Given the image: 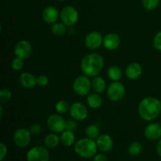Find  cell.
<instances>
[{"label":"cell","instance_id":"6da1fadb","mask_svg":"<svg viewBox=\"0 0 161 161\" xmlns=\"http://www.w3.org/2000/svg\"><path fill=\"white\" fill-rule=\"evenodd\" d=\"M105 65L104 58L98 53H91L85 55L80 63V68L84 75L95 77L100 74Z\"/></svg>","mask_w":161,"mask_h":161},{"label":"cell","instance_id":"7a4b0ae2","mask_svg":"<svg viewBox=\"0 0 161 161\" xmlns=\"http://www.w3.org/2000/svg\"><path fill=\"white\" fill-rule=\"evenodd\" d=\"M140 117L145 121L151 122L159 116L161 113V102L154 97H146L140 102L138 108Z\"/></svg>","mask_w":161,"mask_h":161},{"label":"cell","instance_id":"3957f363","mask_svg":"<svg viewBox=\"0 0 161 161\" xmlns=\"http://www.w3.org/2000/svg\"><path fill=\"white\" fill-rule=\"evenodd\" d=\"M97 142L95 140L89 138H83L75 143L74 150L79 156L84 159H91L97 154Z\"/></svg>","mask_w":161,"mask_h":161},{"label":"cell","instance_id":"277c9868","mask_svg":"<svg viewBox=\"0 0 161 161\" xmlns=\"http://www.w3.org/2000/svg\"><path fill=\"white\" fill-rule=\"evenodd\" d=\"M91 87V80L86 75H82L74 80L72 90L79 96H87Z\"/></svg>","mask_w":161,"mask_h":161},{"label":"cell","instance_id":"5b68a950","mask_svg":"<svg viewBox=\"0 0 161 161\" xmlns=\"http://www.w3.org/2000/svg\"><path fill=\"white\" fill-rule=\"evenodd\" d=\"M79 12L74 6H66L62 8L60 12V18L61 22L67 27H72L79 20Z\"/></svg>","mask_w":161,"mask_h":161},{"label":"cell","instance_id":"8992f818","mask_svg":"<svg viewBox=\"0 0 161 161\" xmlns=\"http://www.w3.org/2000/svg\"><path fill=\"white\" fill-rule=\"evenodd\" d=\"M125 86L119 81L113 82L107 88V96L108 99L113 102H117L122 100L125 95Z\"/></svg>","mask_w":161,"mask_h":161},{"label":"cell","instance_id":"52a82bcc","mask_svg":"<svg viewBox=\"0 0 161 161\" xmlns=\"http://www.w3.org/2000/svg\"><path fill=\"white\" fill-rule=\"evenodd\" d=\"M50 158L49 150L44 146H35L30 149L26 154L27 161H49Z\"/></svg>","mask_w":161,"mask_h":161},{"label":"cell","instance_id":"ba28073f","mask_svg":"<svg viewBox=\"0 0 161 161\" xmlns=\"http://www.w3.org/2000/svg\"><path fill=\"white\" fill-rule=\"evenodd\" d=\"M31 140V134L26 128H19L15 130L13 135L14 144L19 148H25L30 144Z\"/></svg>","mask_w":161,"mask_h":161},{"label":"cell","instance_id":"9c48e42d","mask_svg":"<svg viewBox=\"0 0 161 161\" xmlns=\"http://www.w3.org/2000/svg\"><path fill=\"white\" fill-rule=\"evenodd\" d=\"M32 50L33 49L31 42L28 40L23 39L17 42L14 47V54L17 58L26 60L31 56Z\"/></svg>","mask_w":161,"mask_h":161},{"label":"cell","instance_id":"30bf717a","mask_svg":"<svg viewBox=\"0 0 161 161\" xmlns=\"http://www.w3.org/2000/svg\"><path fill=\"white\" fill-rule=\"evenodd\" d=\"M47 124L49 130L53 133H61L65 130V120L59 113L50 115L47 119Z\"/></svg>","mask_w":161,"mask_h":161},{"label":"cell","instance_id":"8fae6325","mask_svg":"<svg viewBox=\"0 0 161 161\" xmlns=\"http://www.w3.org/2000/svg\"><path fill=\"white\" fill-rule=\"evenodd\" d=\"M104 37L98 31H91L88 33L84 39V43L86 48L91 50H96L103 45Z\"/></svg>","mask_w":161,"mask_h":161},{"label":"cell","instance_id":"7c38bea8","mask_svg":"<svg viewBox=\"0 0 161 161\" xmlns=\"http://www.w3.org/2000/svg\"><path fill=\"white\" fill-rule=\"evenodd\" d=\"M69 114L72 119L78 121H83L87 118L88 109L81 102H74L70 105Z\"/></svg>","mask_w":161,"mask_h":161},{"label":"cell","instance_id":"4fadbf2b","mask_svg":"<svg viewBox=\"0 0 161 161\" xmlns=\"http://www.w3.org/2000/svg\"><path fill=\"white\" fill-rule=\"evenodd\" d=\"M97 149L102 153H108L113 149L114 142L113 138L108 134H102L96 139Z\"/></svg>","mask_w":161,"mask_h":161},{"label":"cell","instance_id":"5bb4252c","mask_svg":"<svg viewBox=\"0 0 161 161\" xmlns=\"http://www.w3.org/2000/svg\"><path fill=\"white\" fill-rule=\"evenodd\" d=\"M121 43V39L116 33L111 32L104 36L103 46L107 50L113 51L119 48Z\"/></svg>","mask_w":161,"mask_h":161},{"label":"cell","instance_id":"9a60e30c","mask_svg":"<svg viewBox=\"0 0 161 161\" xmlns=\"http://www.w3.org/2000/svg\"><path fill=\"white\" fill-rule=\"evenodd\" d=\"M60 17V12L58 8L53 6H47L42 10V18L44 21L49 25H53L58 21Z\"/></svg>","mask_w":161,"mask_h":161},{"label":"cell","instance_id":"2e32d148","mask_svg":"<svg viewBox=\"0 0 161 161\" xmlns=\"http://www.w3.org/2000/svg\"><path fill=\"white\" fill-rule=\"evenodd\" d=\"M144 135L149 141H157L161 138V126L157 123H151L146 126Z\"/></svg>","mask_w":161,"mask_h":161},{"label":"cell","instance_id":"e0dca14e","mask_svg":"<svg viewBox=\"0 0 161 161\" xmlns=\"http://www.w3.org/2000/svg\"><path fill=\"white\" fill-rule=\"evenodd\" d=\"M126 76L131 80H136L142 74V67L137 62H132L127 66L125 69Z\"/></svg>","mask_w":161,"mask_h":161},{"label":"cell","instance_id":"ac0fdd59","mask_svg":"<svg viewBox=\"0 0 161 161\" xmlns=\"http://www.w3.org/2000/svg\"><path fill=\"white\" fill-rule=\"evenodd\" d=\"M20 84L25 89H31L37 85L36 78L30 72H23L18 78Z\"/></svg>","mask_w":161,"mask_h":161},{"label":"cell","instance_id":"d6986e66","mask_svg":"<svg viewBox=\"0 0 161 161\" xmlns=\"http://www.w3.org/2000/svg\"><path fill=\"white\" fill-rule=\"evenodd\" d=\"M86 104L90 108L97 109L102 105V98L97 93H90L86 96Z\"/></svg>","mask_w":161,"mask_h":161},{"label":"cell","instance_id":"ffe728a7","mask_svg":"<svg viewBox=\"0 0 161 161\" xmlns=\"http://www.w3.org/2000/svg\"><path fill=\"white\" fill-rule=\"evenodd\" d=\"M91 87L94 92L102 94L106 90V82L102 77L97 75L91 80Z\"/></svg>","mask_w":161,"mask_h":161},{"label":"cell","instance_id":"44dd1931","mask_svg":"<svg viewBox=\"0 0 161 161\" xmlns=\"http://www.w3.org/2000/svg\"><path fill=\"white\" fill-rule=\"evenodd\" d=\"M60 139H61V143L63 146H66V147H69V146L75 145V135L74 134V131L64 130V131L61 132Z\"/></svg>","mask_w":161,"mask_h":161},{"label":"cell","instance_id":"7402d4cb","mask_svg":"<svg viewBox=\"0 0 161 161\" xmlns=\"http://www.w3.org/2000/svg\"><path fill=\"white\" fill-rule=\"evenodd\" d=\"M60 142H61L60 137L57 135V133L53 132L48 134L44 138V145L48 149H54L58 147Z\"/></svg>","mask_w":161,"mask_h":161},{"label":"cell","instance_id":"603a6c76","mask_svg":"<svg viewBox=\"0 0 161 161\" xmlns=\"http://www.w3.org/2000/svg\"><path fill=\"white\" fill-rule=\"evenodd\" d=\"M107 75L112 81H119L123 76V72L119 66L112 65L107 70Z\"/></svg>","mask_w":161,"mask_h":161},{"label":"cell","instance_id":"cb8c5ba5","mask_svg":"<svg viewBox=\"0 0 161 161\" xmlns=\"http://www.w3.org/2000/svg\"><path fill=\"white\" fill-rule=\"evenodd\" d=\"M66 25H64L63 22H58L51 25V32L55 36H62L63 35L65 34L66 31H67V28H66Z\"/></svg>","mask_w":161,"mask_h":161},{"label":"cell","instance_id":"d4e9b609","mask_svg":"<svg viewBox=\"0 0 161 161\" xmlns=\"http://www.w3.org/2000/svg\"><path fill=\"white\" fill-rule=\"evenodd\" d=\"M85 135L87 138H91V139H97L99 135H100L99 127L95 124H91L85 130Z\"/></svg>","mask_w":161,"mask_h":161},{"label":"cell","instance_id":"484cf974","mask_svg":"<svg viewBox=\"0 0 161 161\" xmlns=\"http://www.w3.org/2000/svg\"><path fill=\"white\" fill-rule=\"evenodd\" d=\"M143 149V146L139 142H134L129 146L128 153L131 157H138L142 153Z\"/></svg>","mask_w":161,"mask_h":161},{"label":"cell","instance_id":"4316f807","mask_svg":"<svg viewBox=\"0 0 161 161\" xmlns=\"http://www.w3.org/2000/svg\"><path fill=\"white\" fill-rule=\"evenodd\" d=\"M70 105L65 100H60L55 104V110L59 114H64L69 111Z\"/></svg>","mask_w":161,"mask_h":161},{"label":"cell","instance_id":"83f0119b","mask_svg":"<svg viewBox=\"0 0 161 161\" xmlns=\"http://www.w3.org/2000/svg\"><path fill=\"white\" fill-rule=\"evenodd\" d=\"M142 6L146 10H153L158 6L160 0H142Z\"/></svg>","mask_w":161,"mask_h":161},{"label":"cell","instance_id":"f1b7e54d","mask_svg":"<svg viewBox=\"0 0 161 161\" xmlns=\"http://www.w3.org/2000/svg\"><path fill=\"white\" fill-rule=\"evenodd\" d=\"M13 94L9 90L3 88L0 91V102L2 103H7L11 100Z\"/></svg>","mask_w":161,"mask_h":161},{"label":"cell","instance_id":"f546056e","mask_svg":"<svg viewBox=\"0 0 161 161\" xmlns=\"http://www.w3.org/2000/svg\"><path fill=\"white\" fill-rule=\"evenodd\" d=\"M25 65V62H24V60L21 59L20 58H17L16 57L14 60L11 62V68L14 71L16 72H19V71L22 70V69L24 68Z\"/></svg>","mask_w":161,"mask_h":161},{"label":"cell","instance_id":"4dcf8cb0","mask_svg":"<svg viewBox=\"0 0 161 161\" xmlns=\"http://www.w3.org/2000/svg\"><path fill=\"white\" fill-rule=\"evenodd\" d=\"M37 85L40 87H45L49 84V79L47 75H40L36 78Z\"/></svg>","mask_w":161,"mask_h":161},{"label":"cell","instance_id":"1f68e13d","mask_svg":"<svg viewBox=\"0 0 161 161\" xmlns=\"http://www.w3.org/2000/svg\"><path fill=\"white\" fill-rule=\"evenodd\" d=\"M30 132L31 135H37L42 132V126L38 123H35V124H31V127L29 128Z\"/></svg>","mask_w":161,"mask_h":161},{"label":"cell","instance_id":"d6a6232c","mask_svg":"<svg viewBox=\"0 0 161 161\" xmlns=\"http://www.w3.org/2000/svg\"><path fill=\"white\" fill-rule=\"evenodd\" d=\"M153 47L156 50L161 51V31H159L154 37Z\"/></svg>","mask_w":161,"mask_h":161},{"label":"cell","instance_id":"836d02e7","mask_svg":"<svg viewBox=\"0 0 161 161\" xmlns=\"http://www.w3.org/2000/svg\"><path fill=\"white\" fill-rule=\"evenodd\" d=\"M76 127L77 124L75 122V119H69V120L65 121V130L74 131L76 129Z\"/></svg>","mask_w":161,"mask_h":161},{"label":"cell","instance_id":"e575fe53","mask_svg":"<svg viewBox=\"0 0 161 161\" xmlns=\"http://www.w3.org/2000/svg\"><path fill=\"white\" fill-rule=\"evenodd\" d=\"M7 155V146L5 143H0V160L3 161Z\"/></svg>","mask_w":161,"mask_h":161},{"label":"cell","instance_id":"d590c367","mask_svg":"<svg viewBox=\"0 0 161 161\" xmlns=\"http://www.w3.org/2000/svg\"><path fill=\"white\" fill-rule=\"evenodd\" d=\"M93 161H108V157L103 153L96 154L93 157Z\"/></svg>","mask_w":161,"mask_h":161},{"label":"cell","instance_id":"8d00e7d4","mask_svg":"<svg viewBox=\"0 0 161 161\" xmlns=\"http://www.w3.org/2000/svg\"><path fill=\"white\" fill-rule=\"evenodd\" d=\"M157 152L159 157H161V139L159 140V142L157 144Z\"/></svg>","mask_w":161,"mask_h":161},{"label":"cell","instance_id":"74e56055","mask_svg":"<svg viewBox=\"0 0 161 161\" xmlns=\"http://www.w3.org/2000/svg\"><path fill=\"white\" fill-rule=\"evenodd\" d=\"M3 106H0V117H3Z\"/></svg>","mask_w":161,"mask_h":161},{"label":"cell","instance_id":"f35d334b","mask_svg":"<svg viewBox=\"0 0 161 161\" xmlns=\"http://www.w3.org/2000/svg\"><path fill=\"white\" fill-rule=\"evenodd\" d=\"M58 1H60V2H64V1H65V0H58Z\"/></svg>","mask_w":161,"mask_h":161}]
</instances>
